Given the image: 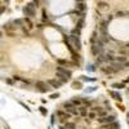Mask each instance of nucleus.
Returning a JSON list of instances; mask_svg holds the SVG:
<instances>
[{
  "mask_svg": "<svg viewBox=\"0 0 129 129\" xmlns=\"http://www.w3.org/2000/svg\"><path fill=\"white\" fill-rule=\"evenodd\" d=\"M102 50H103V43H102V40H97L96 43H93V45H92V54L93 56H100Z\"/></svg>",
  "mask_w": 129,
  "mask_h": 129,
  "instance_id": "nucleus-1",
  "label": "nucleus"
},
{
  "mask_svg": "<svg viewBox=\"0 0 129 129\" xmlns=\"http://www.w3.org/2000/svg\"><path fill=\"white\" fill-rule=\"evenodd\" d=\"M23 13H25V16H27L29 18L35 17V5H34V3H30V4H27L25 7Z\"/></svg>",
  "mask_w": 129,
  "mask_h": 129,
  "instance_id": "nucleus-2",
  "label": "nucleus"
},
{
  "mask_svg": "<svg viewBox=\"0 0 129 129\" xmlns=\"http://www.w3.org/2000/svg\"><path fill=\"white\" fill-rule=\"evenodd\" d=\"M35 86H36V89L39 90V92H41V93H45L47 90H49L50 88L48 86V84L47 83H44V81H36V84H35Z\"/></svg>",
  "mask_w": 129,
  "mask_h": 129,
  "instance_id": "nucleus-3",
  "label": "nucleus"
},
{
  "mask_svg": "<svg viewBox=\"0 0 129 129\" xmlns=\"http://www.w3.org/2000/svg\"><path fill=\"white\" fill-rule=\"evenodd\" d=\"M56 115L58 116L61 120H66V119H70V117H71V114H69L67 111H66V112H63V111H57Z\"/></svg>",
  "mask_w": 129,
  "mask_h": 129,
  "instance_id": "nucleus-4",
  "label": "nucleus"
},
{
  "mask_svg": "<svg viewBox=\"0 0 129 129\" xmlns=\"http://www.w3.org/2000/svg\"><path fill=\"white\" fill-rule=\"evenodd\" d=\"M48 84L50 85L52 88L57 89V88H59V86L62 85V83H61V81H58V80H56V79H50V80H48Z\"/></svg>",
  "mask_w": 129,
  "mask_h": 129,
  "instance_id": "nucleus-5",
  "label": "nucleus"
},
{
  "mask_svg": "<svg viewBox=\"0 0 129 129\" xmlns=\"http://www.w3.org/2000/svg\"><path fill=\"white\" fill-rule=\"evenodd\" d=\"M78 111H79V115L80 116H86L88 115V107H86V106H79Z\"/></svg>",
  "mask_w": 129,
  "mask_h": 129,
  "instance_id": "nucleus-6",
  "label": "nucleus"
},
{
  "mask_svg": "<svg viewBox=\"0 0 129 129\" xmlns=\"http://www.w3.org/2000/svg\"><path fill=\"white\" fill-rule=\"evenodd\" d=\"M98 9H101V10L108 9V4L106 1H100V3H98Z\"/></svg>",
  "mask_w": 129,
  "mask_h": 129,
  "instance_id": "nucleus-7",
  "label": "nucleus"
},
{
  "mask_svg": "<svg viewBox=\"0 0 129 129\" xmlns=\"http://www.w3.org/2000/svg\"><path fill=\"white\" fill-rule=\"evenodd\" d=\"M110 96H111L114 100H116V101H121V96L117 92H114L112 90V92H110Z\"/></svg>",
  "mask_w": 129,
  "mask_h": 129,
  "instance_id": "nucleus-8",
  "label": "nucleus"
},
{
  "mask_svg": "<svg viewBox=\"0 0 129 129\" xmlns=\"http://www.w3.org/2000/svg\"><path fill=\"white\" fill-rule=\"evenodd\" d=\"M76 8H78V10H81V12H84L86 7H85V4H84V1H78Z\"/></svg>",
  "mask_w": 129,
  "mask_h": 129,
  "instance_id": "nucleus-9",
  "label": "nucleus"
},
{
  "mask_svg": "<svg viewBox=\"0 0 129 129\" xmlns=\"http://www.w3.org/2000/svg\"><path fill=\"white\" fill-rule=\"evenodd\" d=\"M74 41H75V47H76L78 49H80L81 48V44H80V40H79V37H76V36H72L71 37Z\"/></svg>",
  "mask_w": 129,
  "mask_h": 129,
  "instance_id": "nucleus-10",
  "label": "nucleus"
},
{
  "mask_svg": "<svg viewBox=\"0 0 129 129\" xmlns=\"http://www.w3.org/2000/svg\"><path fill=\"white\" fill-rule=\"evenodd\" d=\"M101 70L103 71V72H106V74H114V70H112L111 66H108V67H102Z\"/></svg>",
  "mask_w": 129,
  "mask_h": 129,
  "instance_id": "nucleus-11",
  "label": "nucleus"
},
{
  "mask_svg": "<svg viewBox=\"0 0 129 129\" xmlns=\"http://www.w3.org/2000/svg\"><path fill=\"white\" fill-rule=\"evenodd\" d=\"M13 25L16 26V27H21V26L23 25V20H14L13 21Z\"/></svg>",
  "mask_w": 129,
  "mask_h": 129,
  "instance_id": "nucleus-12",
  "label": "nucleus"
},
{
  "mask_svg": "<svg viewBox=\"0 0 129 129\" xmlns=\"http://www.w3.org/2000/svg\"><path fill=\"white\" fill-rule=\"evenodd\" d=\"M63 106H64V108H71V107H75V106H74V103H72V102H71V101H66V102H64V103H63Z\"/></svg>",
  "mask_w": 129,
  "mask_h": 129,
  "instance_id": "nucleus-13",
  "label": "nucleus"
},
{
  "mask_svg": "<svg viewBox=\"0 0 129 129\" xmlns=\"http://www.w3.org/2000/svg\"><path fill=\"white\" fill-rule=\"evenodd\" d=\"M71 102L74 103V106H78V107H79V106H81V100H80V98H74Z\"/></svg>",
  "mask_w": 129,
  "mask_h": 129,
  "instance_id": "nucleus-14",
  "label": "nucleus"
},
{
  "mask_svg": "<svg viewBox=\"0 0 129 129\" xmlns=\"http://www.w3.org/2000/svg\"><path fill=\"white\" fill-rule=\"evenodd\" d=\"M89 117L90 120H94V119H97V114L94 112V111H90V112H88V115H86Z\"/></svg>",
  "mask_w": 129,
  "mask_h": 129,
  "instance_id": "nucleus-15",
  "label": "nucleus"
},
{
  "mask_svg": "<svg viewBox=\"0 0 129 129\" xmlns=\"http://www.w3.org/2000/svg\"><path fill=\"white\" fill-rule=\"evenodd\" d=\"M23 22H26V23H27V29H32V27H34L32 22H31V20H30L29 17H27V18H25V20H23Z\"/></svg>",
  "mask_w": 129,
  "mask_h": 129,
  "instance_id": "nucleus-16",
  "label": "nucleus"
},
{
  "mask_svg": "<svg viewBox=\"0 0 129 129\" xmlns=\"http://www.w3.org/2000/svg\"><path fill=\"white\" fill-rule=\"evenodd\" d=\"M64 129H75V124L74 123H66Z\"/></svg>",
  "mask_w": 129,
  "mask_h": 129,
  "instance_id": "nucleus-17",
  "label": "nucleus"
},
{
  "mask_svg": "<svg viewBox=\"0 0 129 129\" xmlns=\"http://www.w3.org/2000/svg\"><path fill=\"white\" fill-rule=\"evenodd\" d=\"M115 61L116 62H120V63H124L125 62V57H123V56L121 57H115Z\"/></svg>",
  "mask_w": 129,
  "mask_h": 129,
  "instance_id": "nucleus-18",
  "label": "nucleus"
},
{
  "mask_svg": "<svg viewBox=\"0 0 129 129\" xmlns=\"http://www.w3.org/2000/svg\"><path fill=\"white\" fill-rule=\"evenodd\" d=\"M81 103H84L85 106H90V105H92V102H90L88 98H83V100H81Z\"/></svg>",
  "mask_w": 129,
  "mask_h": 129,
  "instance_id": "nucleus-19",
  "label": "nucleus"
},
{
  "mask_svg": "<svg viewBox=\"0 0 129 129\" xmlns=\"http://www.w3.org/2000/svg\"><path fill=\"white\" fill-rule=\"evenodd\" d=\"M72 88L74 89H80L81 88V84H80V83H78V81H74L72 83Z\"/></svg>",
  "mask_w": 129,
  "mask_h": 129,
  "instance_id": "nucleus-20",
  "label": "nucleus"
},
{
  "mask_svg": "<svg viewBox=\"0 0 129 129\" xmlns=\"http://www.w3.org/2000/svg\"><path fill=\"white\" fill-rule=\"evenodd\" d=\"M57 63L61 64V66H63V64H69V62H67V61H64V59H57Z\"/></svg>",
  "mask_w": 129,
  "mask_h": 129,
  "instance_id": "nucleus-21",
  "label": "nucleus"
},
{
  "mask_svg": "<svg viewBox=\"0 0 129 129\" xmlns=\"http://www.w3.org/2000/svg\"><path fill=\"white\" fill-rule=\"evenodd\" d=\"M112 88L121 89V88H124V84H123V83H120V84H112Z\"/></svg>",
  "mask_w": 129,
  "mask_h": 129,
  "instance_id": "nucleus-22",
  "label": "nucleus"
},
{
  "mask_svg": "<svg viewBox=\"0 0 129 129\" xmlns=\"http://www.w3.org/2000/svg\"><path fill=\"white\" fill-rule=\"evenodd\" d=\"M90 41H92V43H96V41H97V32H93V35H92V39H90Z\"/></svg>",
  "mask_w": 129,
  "mask_h": 129,
  "instance_id": "nucleus-23",
  "label": "nucleus"
},
{
  "mask_svg": "<svg viewBox=\"0 0 129 129\" xmlns=\"http://www.w3.org/2000/svg\"><path fill=\"white\" fill-rule=\"evenodd\" d=\"M58 97H59V94H58V93H54V94H52V96H50L52 100H56V98H58Z\"/></svg>",
  "mask_w": 129,
  "mask_h": 129,
  "instance_id": "nucleus-24",
  "label": "nucleus"
},
{
  "mask_svg": "<svg viewBox=\"0 0 129 129\" xmlns=\"http://www.w3.org/2000/svg\"><path fill=\"white\" fill-rule=\"evenodd\" d=\"M40 112L43 114V115H47V112H48V111H47V110H45L44 107H40Z\"/></svg>",
  "mask_w": 129,
  "mask_h": 129,
  "instance_id": "nucleus-25",
  "label": "nucleus"
},
{
  "mask_svg": "<svg viewBox=\"0 0 129 129\" xmlns=\"http://www.w3.org/2000/svg\"><path fill=\"white\" fill-rule=\"evenodd\" d=\"M124 14H125L124 12H117L115 16H116V17H124Z\"/></svg>",
  "mask_w": 129,
  "mask_h": 129,
  "instance_id": "nucleus-26",
  "label": "nucleus"
},
{
  "mask_svg": "<svg viewBox=\"0 0 129 129\" xmlns=\"http://www.w3.org/2000/svg\"><path fill=\"white\" fill-rule=\"evenodd\" d=\"M83 23H84V21L80 20V21H79V26H78V27H79V29H81V27H83Z\"/></svg>",
  "mask_w": 129,
  "mask_h": 129,
  "instance_id": "nucleus-27",
  "label": "nucleus"
},
{
  "mask_svg": "<svg viewBox=\"0 0 129 129\" xmlns=\"http://www.w3.org/2000/svg\"><path fill=\"white\" fill-rule=\"evenodd\" d=\"M47 18H48V16H47V13H45V10H44L43 12V20H47Z\"/></svg>",
  "mask_w": 129,
  "mask_h": 129,
  "instance_id": "nucleus-28",
  "label": "nucleus"
},
{
  "mask_svg": "<svg viewBox=\"0 0 129 129\" xmlns=\"http://www.w3.org/2000/svg\"><path fill=\"white\" fill-rule=\"evenodd\" d=\"M4 10H5V7H0V14L4 12Z\"/></svg>",
  "mask_w": 129,
  "mask_h": 129,
  "instance_id": "nucleus-29",
  "label": "nucleus"
},
{
  "mask_svg": "<svg viewBox=\"0 0 129 129\" xmlns=\"http://www.w3.org/2000/svg\"><path fill=\"white\" fill-rule=\"evenodd\" d=\"M123 66H124V67H129V62H124Z\"/></svg>",
  "mask_w": 129,
  "mask_h": 129,
  "instance_id": "nucleus-30",
  "label": "nucleus"
},
{
  "mask_svg": "<svg viewBox=\"0 0 129 129\" xmlns=\"http://www.w3.org/2000/svg\"><path fill=\"white\" fill-rule=\"evenodd\" d=\"M34 3H35L36 7H37V4H39V0H34Z\"/></svg>",
  "mask_w": 129,
  "mask_h": 129,
  "instance_id": "nucleus-31",
  "label": "nucleus"
},
{
  "mask_svg": "<svg viewBox=\"0 0 129 129\" xmlns=\"http://www.w3.org/2000/svg\"><path fill=\"white\" fill-rule=\"evenodd\" d=\"M1 36H3V32H1V31H0V37H1Z\"/></svg>",
  "mask_w": 129,
  "mask_h": 129,
  "instance_id": "nucleus-32",
  "label": "nucleus"
},
{
  "mask_svg": "<svg viewBox=\"0 0 129 129\" xmlns=\"http://www.w3.org/2000/svg\"><path fill=\"white\" fill-rule=\"evenodd\" d=\"M76 1H84V0H76Z\"/></svg>",
  "mask_w": 129,
  "mask_h": 129,
  "instance_id": "nucleus-33",
  "label": "nucleus"
}]
</instances>
